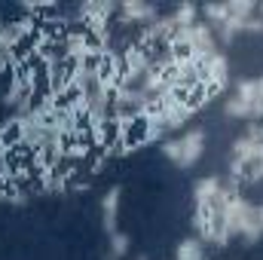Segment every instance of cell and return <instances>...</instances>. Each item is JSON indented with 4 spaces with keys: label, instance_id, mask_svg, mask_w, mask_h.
<instances>
[{
    "label": "cell",
    "instance_id": "1",
    "mask_svg": "<svg viewBox=\"0 0 263 260\" xmlns=\"http://www.w3.org/2000/svg\"><path fill=\"white\" fill-rule=\"evenodd\" d=\"M236 193H230L223 187V178L217 175H205L196 178L193 184V236L199 242L211 245V248H227L233 242L230 233V199Z\"/></svg>",
    "mask_w": 263,
    "mask_h": 260
},
{
    "label": "cell",
    "instance_id": "2",
    "mask_svg": "<svg viewBox=\"0 0 263 260\" xmlns=\"http://www.w3.org/2000/svg\"><path fill=\"white\" fill-rule=\"evenodd\" d=\"M230 178H236L239 184H260L263 181V144L248 141L245 135H239L230 144Z\"/></svg>",
    "mask_w": 263,
    "mask_h": 260
},
{
    "label": "cell",
    "instance_id": "3",
    "mask_svg": "<svg viewBox=\"0 0 263 260\" xmlns=\"http://www.w3.org/2000/svg\"><path fill=\"white\" fill-rule=\"evenodd\" d=\"M205 141H208V135L205 129H184L178 132L175 138H165L162 141V156L172 162V165H178V169H193L199 159H202V153H205Z\"/></svg>",
    "mask_w": 263,
    "mask_h": 260
},
{
    "label": "cell",
    "instance_id": "4",
    "mask_svg": "<svg viewBox=\"0 0 263 260\" xmlns=\"http://www.w3.org/2000/svg\"><path fill=\"white\" fill-rule=\"evenodd\" d=\"M227 220H230V233H233V239H242L245 245H257V242L263 239V227H260V217H257V205H254L245 193H236L233 199H230Z\"/></svg>",
    "mask_w": 263,
    "mask_h": 260
},
{
    "label": "cell",
    "instance_id": "5",
    "mask_svg": "<svg viewBox=\"0 0 263 260\" xmlns=\"http://www.w3.org/2000/svg\"><path fill=\"white\" fill-rule=\"evenodd\" d=\"M175 49L178 52H187V55H196L202 62H208L211 55L220 52L217 40H214V31L208 22H193V25H184L178 28V37H175Z\"/></svg>",
    "mask_w": 263,
    "mask_h": 260
},
{
    "label": "cell",
    "instance_id": "6",
    "mask_svg": "<svg viewBox=\"0 0 263 260\" xmlns=\"http://www.w3.org/2000/svg\"><path fill=\"white\" fill-rule=\"evenodd\" d=\"M34 101H37V92L28 86L25 73L22 70H12L9 73V83H6V89L0 95V107L9 110V114H15V117H25V114L34 110Z\"/></svg>",
    "mask_w": 263,
    "mask_h": 260
},
{
    "label": "cell",
    "instance_id": "7",
    "mask_svg": "<svg viewBox=\"0 0 263 260\" xmlns=\"http://www.w3.org/2000/svg\"><path fill=\"white\" fill-rule=\"evenodd\" d=\"M120 12V3L114 0H83L77 3L73 15L83 28H92V25H110V18Z\"/></svg>",
    "mask_w": 263,
    "mask_h": 260
},
{
    "label": "cell",
    "instance_id": "8",
    "mask_svg": "<svg viewBox=\"0 0 263 260\" xmlns=\"http://www.w3.org/2000/svg\"><path fill=\"white\" fill-rule=\"evenodd\" d=\"M25 46V40H22V34H18V28H15V22L12 18H0V70L3 67H18V49Z\"/></svg>",
    "mask_w": 263,
    "mask_h": 260
},
{
    "label": "cell",
    "instance_id": "9",
    "mask_svg": "<svg viewBox=\"0 0 263 260\" xmlns=\"http://www.w3.org/2000/svg\"><path fill=\"white\" fill-rule=\"evenodd\" d=\"M230 77H233V65H230V55L227 52H217L205 62V92L208 98L211 95H220L227 86H230Z\"/></svg>",
    "mask_w": 263,
    "mask_h": 260
},
{
    "label": "cell",
    "instance_id": "10",
    "mask_svg": "<svg viewBox=\"0 0 263 260\" xmlns=\"http://www.w3.org/2000/svg\"><path fill=\"white\" fill-rule=\"evenodd\" d=\"M62 55H65L67 65L92 59V37L86 28H67L62 34Z\"/></svg>",
    "mask_w": 263,
    "mask_h": 260
},
{
    "label": "cell",
    "instance_id": "11",
    "mask_svg": "<svg viewBox=\"0 0 263 260\" xmlns=\"http://www.w3.org/2000/svg\"><path fill=\"white\" fill-rule=\"evenodd\" d=\"M156 110L162 114L168 132H184V126L196 117L202 107H199L196 101H190V98H175V101H168V104H159Z\"/></svg>",
    "mask_w": 263,
    "mask_h": 260
},
{
    "label": "cell",
    "instance_id": "12",
    "mask_svg": "<svg viewBox=\"0 0 263 260\" xmlns=\"http://www.w3.org/2000/svg\"><path fill=\"white\" fill-rule=\"evenodd\" d=\"M156 15H159V6L156 3H147V0H126V3H120V12H117V18H120L123 28H132V25L144 28Z\"/></svg>",
    "mask_w": 263,
    "mask_h": 260
},
{
    "label": "cell",
    "instance_id": "13",
    "mask_svg": "<svg viewBox=\"0 0 263 260\" xmlns=\"http://www.w3.org/2000/svg\"><path fill=\"white\" fill-rule=\"evenodd\" d=\"M120 208H123V187L114 184L101 196V227H104L107 236L120 230Z\"/></svg>",
    "mask_w": 263,
    "mask_h": 260
},
{
    "label": "cell",
    "instance_id": "14",
    "mask_svg": "<svg viewBox=\"0 0 263 260\" xmlns=\"http://www.w3.org/2000/svg\"><path fill=\"white\" fill-rule=\"evenodd\" d=\"M236 95L251 104L254 120L263 123V77H245V80H239L236 83Z\"/></svg>",
    "mask_w": 263,
    "mask_h": 260
},
{
    "label": "cell",
    "instance_id": "15",
    "mask_svg": "<svg viewBox=\"0 0 263 260\" xmlns=\"http://www.w3.org/2000/svg\"><path fill=\"white\" fill-rule=\"evenodd\" d=\"M132 251V239L123 233V230H117V233H110L107 236V248H104V260H126Z\"/></svg>",
    "mask_w": 263,
    "mask_h": 260
},
{
    "label": "cell",
    "instance_id": "16",
    "mask_svg": "<svg viewBox=\"0 0 263 260\" xmlns=\"http://www.w3.org/2000/svg\"><path fill=\"white\" fill-rule=\"evenodd\" d=\"M175 260H208L205 242H199L196 236L181 239V242H178V248H175Z\"/></svg>",
    "mask_w": 263,
    "mask_h": 260
},
{
    "label": "cell",
    "instance_id": "17",
    "mask_svg": "<svg viewBox=\"0 0 263 260\" xmlns=\"http://www.w3.org/2000/svg\"><path fill=\"white\" fill-rule=\"evenodd\" d=\"M223 114L230 117V120H242V123H251L254 120V114H251V104L245 101V98H239L236 92L223 101Z\"/></svg>",
    "mask_w": 263,
    "mask_h": 260
},
{
    "label": "cell",
    "instance_id": "18",
    "mask_svg": "<svg viewBox=\"0 0 263 260\" xmlns=\"http://www.w3.org/2000/svg\"><path fill=\"white\" fill-rule=\"evenodd\" d=\"M172 18L178 22V28L193 25V22H199V6H196V3H190V0L175 3V6H172Z\"/></svg>",
    "mask_w": 263,
    "mask_h": 260
},
{
    "label": "cell",
    "instance_id": "19",
    "mask_svg": "<svg viewBox=\"0 0 263 260\" xmlns=\"http://www.w3.org/2000/svg\"><path fill=\"white\" fill-rule=\"evenodd\" d=\"M248 141H257V144H263V123H257V120H251V123H245V132H242Z\"/></svg>",
    "mask_w": 263,
    "mask_h": 260
},
{
    "label": "cell",
    "instance_id": "20",
    "mask_svg": "<svg viewBox=\"0 0 263 260\" xmlns=\"http://www.w3.org/2000/svg\"><path fill=\"white\" fill-rule=\"evenodd\" d=\"M257 217H260V227H263V205H257Z\"/></svg>",
    "mask_w": 263,
    "mask_h": 260
},
{
    "label": "cell",
    "instance_id": "21",
    "mask_svg": "<svg viewBox=\"0 0 263 260\" xmlns=\"http://www.w3.org/2000/svg\"><path fill=\"white\" fill-rule=\"evenodd\" d=\"M132 260H150V257H147V254H135Z\"/></svg>",
    "mask_w": 263,
    "mask_h": 260
}]
</instances>
